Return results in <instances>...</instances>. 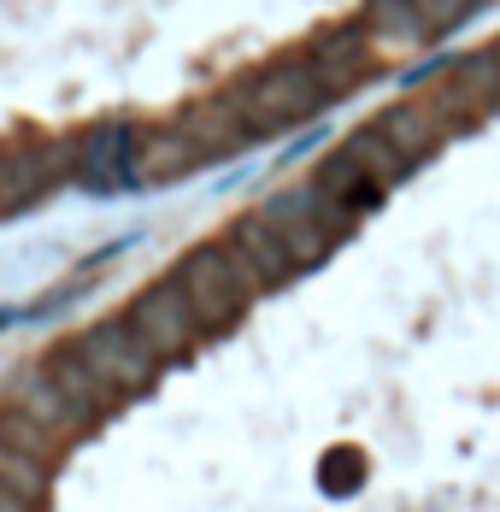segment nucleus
Instances as JSON below:
<instances>
[{
  "label": "nucleus",
  "instance_id": "nucleus-18",
  "mask_svg": "<svg viewBox=\"0 0 500 512\" xmlns=\"http://www.w3.org/2000/svg\"><path fill=\"white\" fill-rule=\"evenodd\" d=\"M48 477H53V465H42V460H30V454H18V448H6L0 442V489H12L18 501H42L48 495Z\"/></svg>",
  "mask_w": 500,
  "mask_h": 512
},
{
  "label": "nucleus",
  "instance_id": "nucleus-7",
  "mask_svg": "<svg viewBox=\"0 0 500 512\" xmlns=\"http://www.w3.org/2000/svg\"><path fill=\"white\" fill-rule=\"evenodd\" d=\"M6 407H18L24 418H36V424H48L59 430L65 442H77L83 430H89V418L65 401V389L53 383V371L36 359V365H24V371H12V383H6Z\"/></svg>",
  "mask_w": 500,
  "mask_h": 512
},
{
  "label": "nucleus",
  "instance_id": "nucleus-3",
  "mask_svg": "<svg viewBox=\"0 0 500 512\" xmlns=\"http://www.w3.org/2000/svg\"><path fill=\"white\" fill-rule=\"evenodd\" d=\"M265 218H271V230L283 236V248H289V259H295V271H312V265H318V259H324L353 230V218H359V212L324 201V195L306 183V189L277 195V201L265 206Z\"/></svg>",
  "mask_w": 500,
  "mask_h": 512
},
{
  "label": "nucleus",
  "instance_id": "nucleus-20",
  "mask_svg": "<svg viewBox=\"0 0 500 512\" xmlns=\"http://www.w3.org/2000/svg\"><path fill=\"white\" fill-rule=\"evenodd\" d=\"M30 206V195H24V183H18V159L0 154V218L6 212H24Z\"/></svg>",
  "mask_w": 500,
  "mask_h": 512
},
{
  "label": "nucleus",
  "instance_id": "nucleus-5",
  "mask_svg": "<svg viewBox=\"0 0 500 512\" xmlns=\"http://www.w3.org/2000/svg\"><path fill=\"white\" fill-rule=\"evenodd\" d=\"M71 348L89 359L100 377L118 389V395H136V389H148L153 371H159V359L142 348V336H136L124 318H106V324H95V330H83Z\"/></svg>",
  "mask_w": 500,
  "mask_h": 512
},
{
  "label": "nucleus",
  "instance_id": "nucleus-19",
  "mask_svg": "<svg viewBox=\"0 0 500 512\" xmlns=\"http://www.w3.org/2000/svg\"><path fill=\"white\" fill-rule=\"evenodd\" d=\"M418 6V30H424V42L430 36H448L453 24H465L471 12H483V0H412Z\"/></svg>",
  "mask_w": 500,
  "mask_h": 512
},
{
  "label": "nucleus",
  "instance_id": "nucleus-1",
  "mask_svg": "<svg viewBox=\"0 0 500 512\" xmlns=\"http://www.w3.org/2000/svg\"><path fill=\"white\" fill-rule=\"evenodd\" d=\"M230 101H236V112L248 118L253 136H277V130H295V124H306V118H318L336 95H330V83L312 71V59L300 53V59H277V65L253 71Z\"/></svg>",
  "mask_w": 500,
  "mask_h": 512
},
{
  "label": "nucleus",
  "instance_id": "nucleus-15",
  "mask_svg": "<svg viewBox=\"0 0 500 512\" xmlns=\"http://www.w3.org/2000/svg\"><path fill=\"white\" fill-rule=\"evenodd\" d=\"M342 154H348L353 165H359V171H365V177L377 183V189H395L400 177L412 171V165H406V159H400L395 148H389V136H383L377 124H365V130H353V136H348V148H342Z\"/></svg>",
  "mask_w": 500,
  "mask_h": 512
},
{
  "label": "nucleus",
  "instance_id": "nucleus-10",
  "mask_svg": "<svg viewBox=\"0 0 500 512\" xmlns=\"http://www.w3.org/2000/svg\"><path fill=\"white\" fill-rule=\"evenodd\" d=\"M377 130L389 136V148H395L406 165H424V159L448 142L453 124L436 112V106H430V95H424V101H395L383 118H377Z\"/></svg>",
  "mask_w": 500,
  "mask_h": 512
},
{
  "label": "nucleus",
  "instance_id": "nucleus-17",
  "mask_svg": "<svg viewBox=\"0 0 500 512\" xmlns=\"http://www.w3.org/2000/svg\"><path fill=\"white\" fill-rule=\"evenodd\" d=\"M359 30L377 36V42H424V30H418V6H412V0H365Z\"/></svg>",
  "mask_w": 500,
  "mask_h": 512
},
{
  "label": "nucleus",
  "instance_id": "nucleus-14",
  "mask_svg": "<svg viewBox=\"0 0 500 512\" xmlns=\"http://www.w3.org/2000/svg\"><path fill=\"white\" fill-rule=\"evenodd\" d=\"M312 189L324 195V201H336V206H348V212H365V206H377L383 201V189L353 165L348 154H330L324 165H318V177H312Z\"/></svg>",
  "mask_w": 500,
  "mask_h": 512
},
{
  "label": "nucleus",
  "instance_id": "nucleus-4",
  "mask_svg": "<svg viewBox=\"0 0 500 512\" xmlns=\"http://www.w3.org/2000/svg\"><path fill=\"white\" fill-rule=\"evenodd\" d=\"M124 324L142 336V348H148L159 365H165V359H183L200 336H206L195 324V312H189V295L177 289V277H171V283H153L148 295H136L130 312H124Z\"/></svg>",
  "mask_w": 500,
  "mask_h": 512
},
{
  "label": "nucleus",
  "instance_id": "nucleus-16",
  "mask_svg": "<svg viewBox=\"0 0 500 512\" xmlns=\"http://www.w3.org/2000/svg\"><path fill=\"white\" fill-rule=\"evenodd\" d=\"M0 442L18 448V454H30V460H42V465H53L65 454V436L48 430V424H36V418H24L18 407H0Z\"/></svg>",
  "mask_w": 500,
  "mask_h": 512
},
{
  "label": "nucleus",
  "instance_id": "nucleus-2",
  "mask_svg": "<svg viewBox=\"0 0 500 512\" xmlns=\"http://www.w3.org/2000/svg\"><path fill=\"white\" fill-rule=\"evenodd\" d=\"M177 289L189 295V312H195L200 330H230L242 312H248L253 295H265V283L253 277V265L230 242H206L177 265Z\"/></svg>",
  "mask_w": 500,
  "mask_h": 512
},
{
  "label": "nucleus",
  "instance_id": "nucleus-8",
  "mask_svg": "<svg viewBox=\"0 0 500 512\" xmlns=\"http://www.w3.org/2000/svg\"><path fill=\"white\" fill-rule=\"evenodd\" d=\"M200 159V148L177 130V124H159V130H136V148H130V183H177L189 177Z\"/></svg>",
  "mask_w": 500,
  "mask_h": 512
},
{
  "label": "nucleus",
  "instance_id": "nucleus-11",
  "mask_svg": "<svg viewBox=\"0 0 500 512\" xmlns=\"http://www.w3.org/2000/svg\"><path fill=\"white\" fill-rule=\"evenodd\" d=\"M42 365L53 371V383L65 389V401H71V407L83 412L89 424H95L100 412H112L118 401H124V395H118V389H112V383H106V377H100L95 365H89V359H83L77 348H71V342H65V348H53V354L42 359Z\"/></svg>",
  "mask_w": 500,
  "mask_h": 512
},
{
  "label": "nucleus",
  "instance_id": "nucleus-6",
  "mask_svg": "<svg viewBox=\"0 0 500 512\" xmlns=\"http://www.w3.org/2000/svg\"><path fill=\"white\" fill-rule=\"evenodd\" d=\"M130 148H136L130 124H100V130L71 142V177L95 195H112V189L130 183Z\"/></svg>",
  "mask_w": 500,
  "mask_h": 512
},
{
  "label": "nucleus",
  "instance_id": "nucleus-12",
  "mask_svg": "<svg viewBox=\"0 0 500 512\" xmlns=\"http://www.w3.org/2000/svg\"><path fill=\"white\" fill-rule=\"evenodd\" d=\"M224 242H230L236 254L248 259L253 277H259L265 289H271V283H289V277H295V259H289L283 236L271 230V218H265V212H253V218H236V230H230Z\"/></svg>",
  "mask_w": 500,
  "mask_h": 512
},
{
  "label": "nucleus",
  "instance_id": "nucleus-13",
  "mask_svg": "<svg viewBox=\"0 0 500 512\" xmlns=\"http://www.w3.org/2000/svg\"><path fill=\"white\" fill-rule=\"evenodd\" d=\"M306 59H312V71L330 83V95H348L353 83H365V71H371V42H365L359 24H353V30H330Z\"/></svg>",
  "mask_w": 500,
  "mask_h": 512
},
{
  "label": "nucleus",
  "instance_id": "nucleus-9",
  "mask_svg": "<svg viewBox=\"0 0 500 512\" xmlns=\"http://www.w3.org/2000/svg\"><path fill=\"white\" fill-rule=\"evenodd\" d=\"M177 130H183V136L200 148V159L242 154L248 142H259V136L248 130V118L236 112V101H230V95H218V101H195L183 118H177Z\"/></svg>",
  "mask_w": 500,
  "mask_h": 512
}]
</instances>
